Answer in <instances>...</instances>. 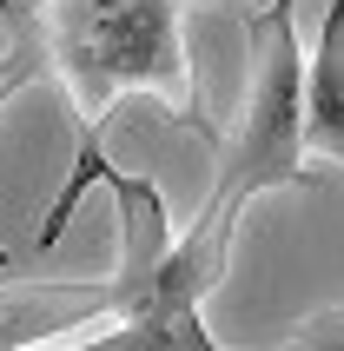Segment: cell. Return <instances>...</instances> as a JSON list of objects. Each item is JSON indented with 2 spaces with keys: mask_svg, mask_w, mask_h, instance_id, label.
<instances>
[{
  "mask_svg": "<svg viewBox=\"0 0 344 351\" xmlns=\"http://www.w3.org/2000/svg\"><path fill=\"white\" fill-rule=\"evenodd\" d=\"M113 325L106 278H14L0 285V351H47L53 338Z\"/></svg>",
  "mask_w": 344,
  "mask_h": 351,
  "instance_id": "cell-3",
  "label": "cell"
},
{
  "mask_svg": "<svg viewBox=\"0 0 344 351\" xmlns=\"http://www.w3.org/2000/svg\"><path fill=\"white\" fill-rule=\"evenodd\" d=\"M20 7H27V0H0V14H20Z\"/></svg>",
  "mask_w": 344,
  "mask_h": 351,
  "instance_id": "cell-8",
  "label": "cell"
},
{
  "mask_svg": "<svg viewBox=\"0 0 344 351\" xmlns=\"http://www.w3.org/2000/svg\"><path fill=\"white\" fill-rule=\"evenodd\" d=\"M245 93L238 119L212 139V193L192 213L186 232H172V252L159 265L139 312H206V298L225 285L232 245L245 226V206L258 193H305L331 186V166L305 153V34L298 0H251L245 14Z\"/></svg>",
  "mask_w": 344,
  "mask_h": 351,
  "instance_id": "cell-1",
  "label": "cell"
},
{
  "mask_svg": "<svg viewBox=\"0 0 344 351\" xmlns=\"http://www.w3.org/2000/svg\"><path fill=\"white\" fill-rule=\"evenodd\" d=\"M34 27L73 113V146H99V126L126 93L166 99L179 126L206 133V146L219 139L206 86L186 66L179 0H34Z\"/></svg>",
  "mask_w": 344,
  "mask_h": 351,
  "instance_id": "cell-2",
  "label": "cell"
},
{
  "mask_svg": "<svg viewBox=\"0 0 344 351\" xmlns=\"http://www.w3.org/2000/svg\"><path fill=\"white\" fill-rule=\"evenodd\" d=\"M338 332H344V312H338V305H318L291 338H278V351H344Z\"/></svg>",
  "mask_w": 344,
  "mask_h": 351,
  "instance_id": "cell-7",
  "label": "cell"
},
{
  "mask_svg": "<svg viewBox=\"0 0 344 351\" xmlns=\"http://www.w3.org/2000/svg\"><path fill=\"white\" fill-rule=\"evenodd\" d=\"M34 80H47V47H40V27H34V0L20 7V14H7V53H0V106L7 99H20ZM14 265V252L0 245V272Z\"/></svg>",
  "mask_w": 344,
  "mask_h": 351,
  "instance_id": "cell-6",
  "label": "cell"
},
{
  "mask_svg": "<svg viewBox=\"0 0 344 351\" xmlns=\"http://www.w3.org/2000/svg\"><path fill=\"white\" fill-rule=\"evenodd\" d=\"M305 153L331 173L344 159V0H325L318 47L305 60Z\"/></svg>",
  "mask_w": 344,
  "mask_h": 351,
  "instance_id": "cell-4",
  "label": "cell"
},
{
  "mask_svg": "<svg viewBox=\"0 0 344 351\" xmlns=\"http://www.w3.org/2000/svg\"><path fill=\"white\" fill-rule=\"evenodd\" d=\"M47 351H238V345H219L206 332V312H133L113 325H93V338ZM251 351H278V345H251Z\"/></svg>",
  "mask_w": 344,
  "mask_h": 351,
  "instance_id": "cell-5",
  "label": "cell"
}]
</instances>
